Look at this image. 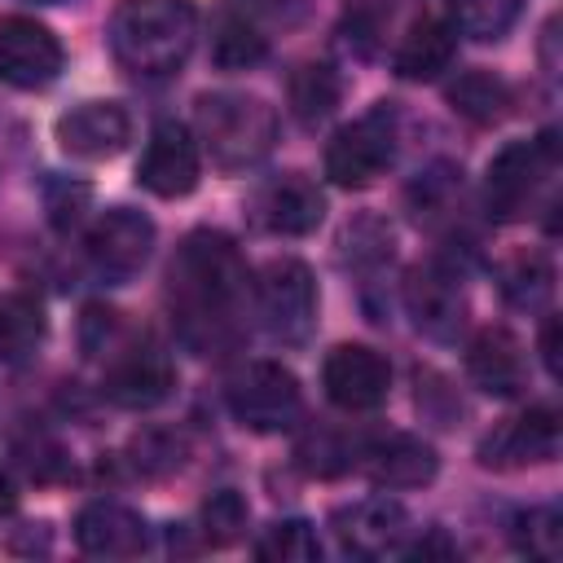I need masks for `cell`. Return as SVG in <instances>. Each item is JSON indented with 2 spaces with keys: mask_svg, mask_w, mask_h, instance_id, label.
Returning <instances> with one entry per match:
<instances>
[{
  "mask_svg": "<svg viewBox=\"0 0 563 563\" xmlns=\"http://www.w3.org/2000/svg\"><path fill=\"white\" fill-rule=\"evenodd\" d=\"M405 308L413 317V325L427 334V339H457L462 321H466V295H462V282L453 268L444 264H418L409 277H405Z\"/></svg>",
  "mask_w": 563,
  "mask_h": 563,
  "instance_id": "4fadbf2b",
  "label": "cell"
},
{
  "mask_svg": "<svg viewBox=\"0 0 563 563\" xmlns=\"http://www.w3.org/2000/svg\"><path fill=\"white\" fill-rule=\"evenodd\" d=\"M559 167V136L541 132L532 141H510L493 154L488 176H484V198L493 220H519L537 202L541 185Z\"/></svg>",
  "mask_w": 563,
  "mask_h": 563,
  "instance_id": "5b68a950",
  "label": "cell"
},
{
  "mask_svg": "<svg viewBox=\"0 0 563 563\" xmlns=\"http://www.w3.org/2000/svg\"><path fill=\"white\" fill-rule=\"evenodd\" d=\"M519 4L523 0H449V26L466 40H501L515 18H519Z\"/></svg>",
  "mask_w": 563,
  "mask_h": 563,
  "instance_id": "4316f807",
  "label": "cell"
},
{
  "mask_svg": "<svg viewBox=\"0 0 563 563\" xmlns=\"http://www.w3.org/2000/svg\"><path fill=\"white\" fill-rule=\"evenodd\" d=\"M110 53L123 70L158 79L185 66L198 40V9L189 0H123L110 13Z\"/></svg>",
  "mask_w": 563,
  "mask_h": 563,
  "instance_id": "7a4b0ae2",
  "label": "cell"
},
{
  "mask_svg": "<svg viewBox=\"0 0 563 563\" xmlns=\"http://www.w3.org/2000/svg\"><path fill=\"white\" fill-rule=\"evenodd\" d=\"M510 537L528 559L554 563L563 554V515H559V506H528L523 515H515Z\"/></svg>",
  "mask_w": 563,
  "mask_h": 563,
  "instance_id": "83f0119b",
  "label": "cell"
},
{
  "mask_svg": "<svg viewBox=\"0 0 563 563\" xmlns=\"http://www.w3.org/2000/svg\"><path fill=\"white\" fill-rule=\"evenodd\" d=\"M13 501H18L13 479H9V475H4V466H0V515H4V510H13Z\"/></svg>",
  "mask_w": 563,
  "mask_h": 563,
  "instance_id": "d590c367",
  "label": "cell"
},
{
  "mask_svg": "<svg viewBox=\"0 0 563 563\" xmlns=\"http://www.w3.org/2000/svg\"><path fill=\"white\" fill-rule=\"evenodd\" d=\"M497 286H501V299L519 312H541L554 295V264L541 255V251H523L515 260L501 264L497 273Z\"/></svg>",
  "mask_w": 563,
  "mask_h": 563,
  "instance_id": "603a6c76",
  "label": "cell"
},
{
  "mask_svg": "<svg viewBox=\"0 0 563 563\" xmlns=\"http://www.w3.org/2000/svg\"><path fill=\"white\" fill-rule=\"evenodd\" d=\"M255 559H268V563H312V559H321L317 528L308 519H277V523H268L264 537L255 541Z\"/></svg>",
  "mask_w": 563,
  "mask_h": 563,
  "instance_id": "f1b7e54d",
  "label": "cell"
},
{
  "mask_svg": "<svg viewBox=\"0 0 563 563\" xmlns=\"http://www.w3.org/2000/svg\"><path fill=\"white\" fill-rule=\"evenodd\" d=\"M66 66V53L57 35L35 18H4L0 22V79L35 92L48 88Z\"/></svg>",
  "mask_w": 563,
  "mask_h": 563,
  "instance_id": "9c48e42d",
  "label": "cell"
},
{
  "mask_svg": "<svg viewBox=\"0 0 563 563\" xmlns=\"http://www.w3.org/2000/svg\"><path fill=\"white\" fill-rule=\"evenodd\" d=\"M466 374L488 396H519L528 383V361H523L519 339L501 325L479 330L466 347Z\"/></svg>",
  "mask_w": 563,
  "mask_h": 563,
  "instance_id": "ffe728a7",
  "label": "cell"
},
{
  "mask_svg": "<svg viewBox=\"0 0 563 563\" xmlns=\"http://www.w3.org/2000/svg\"><path fill=\"white\" fill-rule=\"evenodd\" d=\"M246 519H251L246 497L233 493V488H220V493H211L202 501V537L211 545H233L246 532Z\"/></svg>",
  "mask_w": 563,
  "mask_h": 563,
  "instance_id": "f546056e",
  "label": "cell"
},
{
  "mask_svg": "<svg viewBox=\"0 0 563 563\" xmlns=\"http://www.w3.org/2000/svg\"><path fill=\"white\" fill-rule=\"evenodd\" d=\"M224 400H229V413L260 435L290 431L303 413L299 378L277 361H251L246 369H238L224 387Z\"/></svg>",
  "mask_w": 563,
  "mask_h": 563,
  "instance_id": "52a82bcc",
  "label": "cell"
},
{
  "mask_svg": "<svg viewBox=\"0 0 563 563\" xmlns=\"http://www.w3.org/2000/svg\"><path fill=\"white\" fill-rule=\"evenodd\" d=\"M172 387H176V365L154 343L123 347L106 369V396L123 409H154L172 396Z\"/></svg>",
  "mask_w": 563,
  "mask_h": 563,
  "instance_id": "9a60e30c",
  "label": "cell"
},
{
  "mask_svg": "<svg viewBox=\"0 0 563 563\" xmlns=\"http://www.w3.org/2000/svg\"><path fill=\"white\" fill-rule=\"evenodd\" d=\"M132 453H136L132 462H136L141 475H167V471H176V466L185 462V444H180L176 435H167V431H145V435H136Z\"/></svg>",
  "mask_w": 563,
  "mask_h": 563,
  "instance_id": "1f68e13d",
  "label": "cell"
},
{
  "mask_svg": "<svg viewBox=\"0 0 563 563\" xmlns=\"http://www.w3.org/2000/svg\"><path fill=\"white\" fill-rule=\"evenodd\" d=\"M44 339V308L26 295L0 299V361H26Z\"/></svg>",
  "mask_w": 563,
  "mask_h": 563,
  "instance_id": "484cf974",
  "label": "cell"
},
{
  "mask_svg": "<svg viewBox=\"0 0 563 563\" xmlns=\"http://www.w3.org/2000/svg\"><path fill=\"white\" fill-rule=\"evenodd\" d=\"M198 136L216 167L246 172L277 145V110L255 92H202Z\"/></svg>",
  "mask_w": 563,
  "mask_h": 563,
  "instance_id": "3957f363",
  "label": "cell"
},
{
  "mask_svg": "<svg viewBox=\"0 0 563 563\" xmlns=\"http://www.w3.org/2000/svg\"><path fill=\"white\" fill-rule=\"evenodd\" d=\"M53 132L70 158H114L132 141V119L119 101H84L70 106Z\"/></svg>",
  "mask_w": 563,
  "mask_h": 563,
  "instance_id": "e0dca14e",
  "label": "cell"
},
{
  "mask_svg": "<svg viewBox=\"0 0 563 563\" xmlns=\"http://www.w3.org/2000/svg\"><path fill=\"white\" fill-rule=\"evenodd\" d=\"M361 471L378 488H422L435 479L440 457L427 440H418L409 431H391V435H378L361 449Z\"/></svg>",
  "mask_w": 563,
  "mask_h": 563,
  "instance_id": "d6986e66",
  "label": "cell"
},
{
  "mask_svg": "<svg viewBox=\"0 0 563 563\" xmlns=\"http://www.w3.org/2000/svg\"><path fill=\"white\" fill-rule=\"evenodd\" d=\"M31 4H75V0H31Z\"/></svg>",
  "mask_w": 563,
  "mask_h": 563,
  "instance_id": "8d00e7d4",
  "label": "cell"
},
{
  "mask_svg": "<svg viewBox=\"0 0 563 563\" xmlns=\"http://www.w3.org/2000/svg\"><path fill=\"white\" fill-rule=\"evenodd\" d=\"M286 97H290V110H295L299 123H321V119L334 114V106H339V97H343V79L334 75V66L308 62V66H299V70L290 75Z\"/></svg>",
  "mask_w": 563,
  "mask_h": 563,
  "instance_id": "d4e9b609",
  "label": "cell"
},
{
  "mask_svg": "<svg viewBox=\"0 0 563 563\" xmlns=\"http://www.w3.org/2000/svg\"><path fill=\"white\" fill-rule=\"evenodd\" d=\"M251 277L242 264V251L233 238L216 229H194L172 260L167 273V299H172V321L180 339L194 352H229L242 334V303H246Z\"/></svg>",
  "mask_w": 563,
  "mask_h": 563,
  "instance_id": "6da1fadb",
  "label": "cell"
},
{
  "mask_svg": "<svg viewBox=\"0 0 563 563\" xmlns=\"http://www.w3.org/2000/svg\"><path fill=\"white\" fill-rule=\"evenodd\" d=\"M541 361L550 369V378H559V321L550 317L545 330H541Z\"/></svg>",
  "mask_w": 563,
  "mask_h": 563,
  "instance_id": "836d02e7",
  "label": "cell"
},
{
  "mask_svg": "<svg viewBox=\"0 0 563 563\" xmlns=\"http://www.w3.org/2000/svg\"><path fill=\"white\" fill-rule=\"evenodd\" d=\"M334 537L347 554H361V559H383V554H396L409 537V515L400 501L391 497H365V501H352L343 510H334Z\"/></svg>",
  "mask_w": 563,
  "mask_h": 563,
  "instance_id": "2e32d148",
  "label": "cell"
},
{
  "mask_svg": "<svg viewBox=\"0 0 563 563\" xmlns=\"http://www.w3.org/2000/svg\"><path fill=\"white\" fill-rule=\"evenodd\" d=\"M400 145V119L391 101H378L347 128H339L325 145V176L343 189H365L374 185L391 163Z\"/></svg>",
  "mask_w": 563,
  "mask_h": 563,
  "instance_id": "277c9868",
  "label": "cell"
},
{
  "mask_svg": "<svg viewBox=\"0 0 563 563\" xmlns=\"http://www.w3.org/2000/svg\"><path fill=\"white\" fill-rule=\"evenodd\" d=\"M343 251H347V260H352L356 268L387 264V260H391V229H387L383 220L365 216V220H356V224L343 229Z\"/></svg>",
  "mask_w": 563,
  "mask_h": 563,
  "instance_id": "4dcf8cb0",
  "label": "cell"
},
{
  "mask_svg": "<svg viewBox=\"0 0 563 563\" xmlns=\"http://www.w3.org/2000/svg\"><path fill=\"white\" fill-rule=\"evenodd\" d=\"M150 251H154V220L132 207L106 211L88 233V264L97 268V277H106L114 286L132 282L145 268Z\"/></svg>",
  "mask_w": 563,
  "mask_h": 563,
  "instance_id": "ba28073f",
  "label": "cell"
},
{
  "mask_svg": "<svg viewBox=\"0 0 563 563\" xmlns=\"http://www.w3.org/2000/svg\"><path fill=\"white\" fill-rule=\"evenodd\" d=\"M449 106H453L462 119L488 128V123H501V119H506V110H510V88H506V79H497L493 70H462V75L449 84Z\"/></svg>",
  "mask_w": 563,
  "mask_h": 563,
  "instance_id": "cb8c5ba5",
  "label": "cell"
},
{
  "mask_svg": "<svg viewBox=\"0 0 563 563\" xmlns=\"http://www.w3.org/2000/svg\"><path fill=\"white\" fill-rule=\"evenodd\" d=\"M554 453H559V413L550 405H532L519 418L497 422L479 440V449H475L479 466H493V471H515V466L550 462Z\"/></svg>",
  "mask_w": 563,
  "mask_h": 563,
  "instance_id": "8fae6325",
  "label": "cell"
},
{
  "mask_svg": "<svg viewBox=\"0 0 563 563\" xmlns=\"http://www.w3.org/2000/svg\"><path fill=\"white\" fill-rule=\"evenodd\" d=\"M317 282L303 260H273L255 282V312L273 343L299 347L317 330Z\"/></svg>",
  "mask_w": 563,
  "mask_h": 563,
  "instance_id": "8992f818",
  "label": "cell"
},
{
  "mask_svg": "<svg viewBox=\"0 0 563 563\" xmlns=\"http://www.w3.org/2000/svg\"><path fill=\"white\" fill-rule=\"evenodd\" d=\"M325 216V198L321 189L299 176V172H286V176H273L268 185L255 189L251 198V220L264 229V233H277V238H303L321 224Z\"/></svg>",
  "mask_w": 563,
  "mask_h": 563,
  "instance_id": "5bb4252c",
  "label": "cell"
},
{
  "mask_svg": "<svg viewBox=\"0 0 563 563\" xmlns=\"http://www.w3.org/2000/svg\"><path fill=\"white\" fill-rule=\"evenodd\" d=\"M246 18H264V22H282L295 26L308 13V0H238Z\"/></svg>",
  "mask_w": 563,
  "mask_h": 563,
  "instance_id": "d6a6232c",
  "label": "cell"
},
{
  "mask_svg": "<svg viewBox=\"0 0 563 563\" xmlns=\"http://www.w3.org/2000/svg\"><path fill=\"white\" fill-rule=\"evenodd\" d=\"M268 40L255 31V22L242 9H220L211 18V62L220 70H246L255 62H264Z\"/></svg>",
  "mask_w": 563,
  "mask_h": 563,
  "instance_id": "7402d4cb",
  "label": "cell"
},
{
  "mask_svg": "<svg viewBox=\"0 0 563 563\" xmlns=\"http://www.w3.org/2000/svg\"><path fill=\"white\" fill-rule=\"evenodd\" d=\"M457 57V31L440 18H422L409 26V35L396 48V75L409 84H431L440 79Z\"/></svg>",
  "mask_w": 563,
  "mask_h": 563,
  "instance_id": "44dd1931",
  "label": "cell"
},
{
  "mask_svg": "<svg viewBox=\"0 0 563 563\" xmlns=\"http://www.w3.org/2000/svg\"><path fill=\"white\" fill-rule=\"evenodd\" d=\"M75 541L92 559H136L150 550V523L123 501H88L75 515Z\"/></svg>",
  "mask_w": 563,
  "mask_h": 563,
  "instance_id": "ac0fdd59",
  "label": "cell"
},
{
  "mask_svg": "<svg viewBox=\"0 0 563 563\" xmlns=\"http://www.w3.org/2000/svg\"><path fill=\"white\" fill-rule=\"evenodd\" d=\"M321 387H325L330 405H339L347 413H365L387 400L391 365L365 343H339L321 365Z\"/></svg>",
  "mask_w": 563,
  "mask_h": 563,
  "instance_id": "30bf717a",
  "label": "cell"
},
{
  "mask_svg": "<svg viewBox=\"0 0 563 563\" xmlns=\"http://www.w3.org/2000/svg\"><path fill=\"white\" fill-rule=\"evenodd\" d=\"M413 559H431V554H453V541H444V532H431V541H418L409 545Z\"/></svg>",
  "mask_w": 563,
  "mask_h": 563,
  "instance_id": "e575fe53",
  "label": "cell"
},
{
  "mask_svg": "<svg viewBox=\"0 0 563 563\" xmlns=\"http://www.w3.org/2000/svg\"><path fill=\"white\" fill-rule=\"evenodd\" d=\"M198 172H202V163H198V141L189 136V128L176 119L154 123L145 154L136 163L141 189H150L154 198H185V194H194Z\"/></svg>",
  "mask_w": 563,
  "mask_h": 563,
  "instance_id": "7c38bea8",
  "label": "cell"
}]
</instances>
